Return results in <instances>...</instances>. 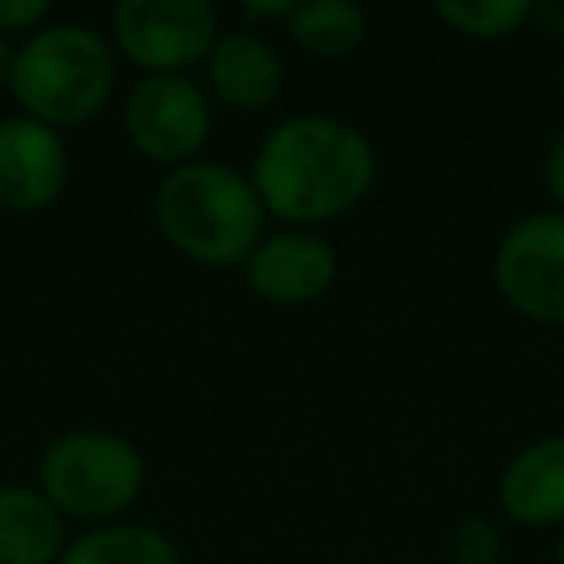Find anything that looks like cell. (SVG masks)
I'll use <instances>...</instances> for the list:
<instances>
[{"mask_svg":"<svg viewBox=\"0 0 564 564\" xmlns=\"http://www.w3.org/2000/svg\"><path fill=\"white\" fill-rule=\"evenodd\" d=\"M12 66H17V43L0 35V89H9L12 82Z\"/></svg>","mask_w":564,"mask_h":564,"instance_id":"21","label":"cell"},{"mask_svg":"<svg viewBox=\"0 0 564 564\" xmlns=\"http://www.w3.org/2000/svg\"><path fill=\"white\" fill-rule=\"evenodd\" d=\"M282 28L299 51L333 63V58H348L364 47L371 32V17L356 0H302Z\"/></svg>","mask_w":564,"mask_h":564,"instance_id":"14","label":"cell"},{"mask_svg":"<svg viewBox=\"0 0 564 564\" xmlns=\"http://www.w3.org/2000/svg\"><path fill=\"white\" fill-rule=\"evenodd\" d=\"M151 213L163 240L197 267H243L267 236V209L251 178L217 159L166 171Z\"/></svg>","mask_w":564,"mask_h":564,"instance_id":"2","label":"cell"},{"mask_svg":"<svg viewBox=\"0 0 564 564\" xmlns=\"http://www.w3.org/2000/svg\"><path fill=\"white\" fill-rule=\"evenodd\" d=\"M433 17L460 40L499 43L533 24V0H437Z\"/></svg>","mask_w":564,"mask_h":564,"instance_id":"15","label":"cell"},{"mask_svg":"<svg viewBox=\"0 0 564 564\" xmlns=\"http://www.w3.org/2000/svg\"><path fill=\"white\" fill-rule=\"evenodd\" d=\"M124 135L140 159L163 171L205 159L213 97L194 78H140L124 97Z\"/></svg>","mask_w":564,"mask_h":564,"instance_id":"7","label":"cell"},{"mask_svg":"<svg viewBox=\"0 0 564 564\" xmlns=\"http://www.w3.org/2000/svg\"><path fill=\"white\" fill-rule=\"evenodd\" d=\"M117 78L120 55L109 35L82 20H58L17 43L9 94L24 117L66 135L105 112Z\"/></svg>","mask_w":564,"mask_h":564,"instance_id":"3","label":"cell"},{"mask_svg":"<svg viewBox=\"0 0 564 564\" xmlns=\"http://www.w3.org/2000/svg\"><path fill=\"white\" fill-rule=\"evenodd\" d=\"M58 564H182V553L163 525L120 518L70 533Z\"/></svg>","mask_w":564,"mask_h":564,"instance_id":"13","label":"cell"},{"mask_svg":"<svg viewBox=\"0 0 564 564\" xmlns=\"http://www.w3.org/2000/svg\"><path fill=\"white\" fill-rule=\"evenodd\" d=\"M561 94H564V63H561Z\"/></svg>","mask_w":564,"mask_h":564,"instance_id":"23","label":"cell"},{"mask_svg":"<svg viewBox=\"0 0 564 564\" xmlns=\"http://www.w3.org/2000/svg\"><path fill=\"white\" fill-rule=\"evenodd\" d=\"M205 94L240 112H263L279 101L286 86V63L263 32L251 28H220L209 58H205Z\"/></svg>","mask_w":564,"mask_h":564,"instance_id":"10","label":"cell"},{"mask_svg":"<svg viewBox=\"0 0 564 564\" xmlns=\"http://www.w3.org/2000/svg\"><path fill=\"white\" fill-rule=\"evenodd\" d=\"M533 24H541V32L564 40V0H541L533 4Z\"/></svg>","mask_w":564,"mask_h":564,"instance_id":"20","label":"cell"},{"mask_svg":"<svg viewBox=\"0 0 564 564\" xmlns=\"http://www.w3.org/2000/svg\"><path fill=\"white\" fill-rule=\"evenodd\" d=\"M35 487L55 502L66 522H120L148 487V460L124 433L74 425L47 441Z\"/></svg>","mask_w":564,"mask_h":564,"instance_id":"4","label":"cell"},{"mask_svg":"<svg viewBox=\"0 0 564 564\" xmlns=\"http://www.w3.org/2000/svg\"><path fill=\"white\" fill-rule=\"evenodd\" d=\"M340 279V256L322 228H286L267 232L243 263V282L259 302L299 310L325 299Z\"/></svg>","mask_w":564,"mask_h":564,"instance_id":"8","label":"cell"},{"mask_svg":"<svg viewBox=\"0 0 564 564\" xmlns=\"http://www.w3.org/2000/svg\"><path fill=\"white\" fill-rule=\"evenodd\" d=\"M51 24V0H0V35L20 40Z\"/></svg>","mask_w":564,"mask_h":564,"instance_id":"17","label":"cell"},{"mask_svg":"<svg viewBox=\"0 0 564 564\" xmlns=\"http://www.w3.org/2000/svg\"><path fill=\"white\" fill-rule=\"evenodd\" d=\"M294 12V0H240L243 28L259 32L263 24H286Z\"/></svg>","mask_w":564,"mask_h":564,"instance_id":"19","label":"cell"},{"mask_svg":"<svg viewBox=\"0 0 564 564\" xmlns=\"http://www.w3.org/2000/svg\"><path fill=\"white\" fill-rule=\"evenodd\" d=\"M502 514L518 525H564V433H545L522 445L499 476Z\"/></svg>","mask_w":564,"mask_h":564,"instance_id":"11","label":"cell"},{"mask_svg":"<svg viewBox=\"0 0 564 564\" xmlns=\"http://www.w3.org/2000/svg\"><path fill=\"white\" fill-rule=\"evenodd\" d=\"M376 143L352 120L294 112L259 140L248 178L267 217L286 228H322L356 209L376 186Z\"/></svg>","mask_w":564,"mask_h":564,"instance_id":"1","label":"cell"},{"mask_svg":"<svg viewBox=\"0 0 564 564\" xmlns=\"http://www.w3.org/2000/svg\"><path fill=\"white\" fill-rule=\"evenodd\" d=\"M541 182H545V194L553 202V209L564 213V128L549 140L545 159H541Z\"/></svg>","mask_w":564,"mask_h":564,"instance_id":"18","label":"cell"},{"mask_svg":"<svg viewBox=\"0 0 564 564\" xmlns=\"http://www.w3.org/2000/svg\"><path fill=\"white\" fill-rule=\"evenodd\" d=\"M448 545L456 564H502V533L487 514H464Z\"/></svg>","mask_w":564,"mask_h":564,"instance_id":"16","label":"cell"},{"mask_svg":"<svg viewBox=\"0 0 564 564\" xmlns=\"http://www.w3.org/2000/svg\"><path fill=\"white\" fill-rule=\"evenodd\" d=\"M70 522L35 484H0V564H58Z\"/></svg>","mask_w":564,"mask_h":564,"instance_id":"12","label":"cell"},{"mask_svg":"<svg viewBox=\"0 0 564 564\" xmlns=\"http://www.w3.org/2000/svg\"><path fill=\"white\" fill-rule=\"evenodd\" d=\"M217 35L209 0H120L112 9V47L143 78H194Z\"/></svg>","mask_w":564,"mask_h":564,"instance_id":"5","label":"cell"},{"mask_svg":"<svg viewBox=\"0 0 564 564\" xmlns=\"http://www.w3.org/2000/svg\"><path fill=\"white\" fill-rule=\"evenodd\" d=\"M556 564H564V525L556 530Z\"/></svg>","mask_w":564,"mask_h":564,"instance_id":"22","label":"cell"},{"mask_svg":"<svg viewBox=\"0 0 564 564\" xmlns=\"http://www.w3.org/2000/svg\"><path fill=\"white\" fill-rule=\"evenodd\" d=\"M70 186L66 135L40 120L0 117V209L32 217L58 202Z\"/></svg>","mask_w":564,"mask_h":564,"instance_id":"9","label":"cell"},{"mask_svg":"<svg viewBox=\"0 0 564 564\" xmlns=\"http://www.w3.org/2000/svg\"><path fill=\"white\" fill-rule=\"evenodd\" d=\"M491 279L518 317L564 329V213L538 209L510 220L495 243Z\"/></svg>","mask_w":564,"mask_h":564,"instance_id":"6","label":"cell"}]
</instances>
